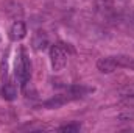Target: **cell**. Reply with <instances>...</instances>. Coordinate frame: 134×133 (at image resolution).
<instances>
[{
    "label": "cell",
    "instance_id": "cell-1",
    "mask_svg": "<svg viewBox=\"0 0 134 133\" xmlns=\"http://www.w3.org/2000/svg\"><path fill=\"white\" fill-rule=\"evenodd\" d=\"M14 74L17 77V80L20 81V85H25L30 78V63L28 58L24 52V49H19L16 61H14Z\"/></svg>",
    "mask_w": 134,
    "mask_h": 133
},
{
    "label": "cell",
    "instance_id": "cell-2",
    "mask_svg": "<svg viewBox=\"0 0 134 133\" xmlns=\"http://www.w3.org/2000/svg\"><path fill=\"white\" fill-rule=\"evenodd\" d=\"M50 61L55 72L63 70L67 64V50L63 44H53L50 47Z\"/></svg>",
    "mask_w": 134,
    "mask_h": 133
},
{
    "label": "cell",
    "instance_id": "cell-3",
    "mask_svg": "<svg viewBox=\"0 0 134 133\" xmlns=\"http://www.w3.org/2000/svg\"><path fill=\"white\" fill-rule=\"evenodd\" d=\"M97 67L98 70L103 72V74H112L114 70H117V63L114 60V57H104V58H100L97 61Z\"/></svg>",
    "mask_w": 134,
    "mask_h": 133
},
{
    "label": "cell",
    "instance_id": "cell-4",
    "mask_svg": "<svg viewBox=\"0 0 134 133\" xmlns=\"http://www.w3.org/2000/svg\"><path fill=\"white\" fill-rule=\"evenodd\" d=\"M25 36H27V27H25V24L22 21L14 22L13 27H11V30H9V38L13 41H20Z\"/></svg>",
    "mask_w": 134,
    "mask_h": 133
},
{
    "label": "cell",
    "instance_id": "cell-5",
    "mask_svg": "<svg viewBox=\"0 0 134 133\" xmlns=\"http://www.w3.org/2000/svg\"><path fill=\"white\" fill-rule=\"evenodd\" d=\"M3 97L6 100H14L17 97V85L14 83V80H6L3 86Z\"/></svg>",
    "mask_w": 134,
    "mask_h": 133
},
{
    "label": "cell",
    "instance_id": "cell-6",
    "mask_svg": "<svg viewBox=\"0 0 134 133\" xmlns=\"http://www.w3.org/2000/svg\"><path fill=\"white\" fill-rule=\"evenodd\" d=\"M117 67H123V69H130L134 70V57H128V55H117L114 57Z\"/></svg>",
    "mask_w": 134,
    "mask_h": 133
},
{
    "label": "cell",
    "instance_id": "cell-7",
    "mask_svg": "<svg viewBox=\"0 0 134 133\" xmlns=\"http://www.w3.org/2000/svg\"><path fill=\"white\" fill-rule=\"evenodd\" d=\"M33 45L36 50H45L48 47V38L44 32H37L33 38Z\"/></svg>",
    "mask_w": 134,
    "mask_h": 133
},
{
    "label": "cell",
    "instance_id": "cell-8",
    "mask_svg": "<svg viewBox=\"0 0 134 133\" xmlns=\"http://www.w3.org/2000/svg\"><path fill=\"white\" fill-rule=\"evenodd\" d=\"M119 94L123 96V97H134V83L120 88V89H119Z\"/></svg>",
    "mask_w": 134,
    "mask_h": 133
},
{
    "label": "cell",
    "instance_id": "cell-9",
    "mask_svg": "<svg viewBox=\"0 0 134 133\" xmlns=\"http://www.w3.org/2000/svg\"><path fill=\"white\" fill-rule=\"evenodd\" d=\"M80 129H81V125L80 124H67V125H63V127H59V132H80Z\"/></svg>",
    "mask_w": 134,
    "mask_h": 133
}]
</instances>
